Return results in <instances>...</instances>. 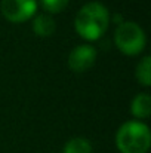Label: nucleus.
Segmentation results:
<instances>
[{"mask_svg": "<svg viewBox=\"0 0 151 153\" xmlns=\"http://www.w3.org/2000/svg\"><path fill=\"white\" fill-rule=\"evenodd\" d=\"M132 114L138 119H147L151 114V97L145 92L138 94L130 105Z\"/></svg>", "mask_w": 151, "mask_h": 153, "instance_id": "7", "label": "nucleus"}, {"mask_svg": "<svg viewBox=\"0 0 151 153\" xmlns=\"http://www.w3.org/2000/svg\"><path fill=\"white\" fill-rule=\"evenodd\" d=\"M116 144L120 153H147L151 146L150 128L139 120H127L119 128Z\"/></svg>", "mask_w": 151, "mask_h": 153, "instance_id": "2", "label": "nucleus"}, {"mask_svg": "<svg viewBox=\"0 0 151 153\" xmlns=\"http://www.w3.org/2000/svg\"><path fill=\"white\" fill-rule=\"evenodd\" d=\"M62 153H92V144L86 138L77 137L65 143Z\"/></svg>", "mask_w": 151, "mask_h": 153, "instance_id": "8", "label": "nucleus"}, {"mask_svg": "<svg viewBox=\"0 0 151 153\" xmlns=\"http://www.w3.org/2000/svg\"><path fill=\"white\" fill-rule=\"evenodd\" d=\"M114 42L117 48L126 55H138L144 51L147 39L145 33L139 24L132 21H124L119 24L114 33Z\"/></svg>", "mask_w": 151, "mask_h": 153, "instance_id": "3", "label": "nucleus"}, {"mask_svg": "<svg viewBox=\"0 0 151 153\" xmlns=\"http://www.w3.org/2000/svg\"><path fill=\"white\" fill-rule=\"evenodd\" d=\"M110 24V12L99 1L86 3L76 15L74 27L80 37L86 40H98L107 31Z\"/></svg>", "mask_w": 151, "mask_h": 153, "instance_id": "1", "label": "nucleus"}, {"mask_svg": "<svg viewBox=\"0 0 151 153\" xmlns=\"http://www.w3.org/2000/svg\"><path fill=\"white\" fill-rule=\"evenodd\" d=\"M136 79L144 86L151 85V56H144L136 65Z\"/></svg>", "mask_w": 151, "mask_h": 153, "instance_id": "9", "label": "nucleus"}, {"mask_svg": "<svg viewBox=\"0 0 151 153\" xmlns=\"http://www.w3.org/2000/svg\"><path fill=\"white\" fill-rule=\"evenodd\" d=\"M1 13L7 21L24 22L37 10V0H1Z\"/></svg>", "mask_w": 151, "mask_h": 153, "instance_id": "4", "label": "nucleus"}, {"mask_svg": "<svg viewBox=\"0 0 151 153\" xmlns=\"http://www.w3.org/2000/svg\"><path fill=\"white\" fill-rule=\"evenodd\" d=\"M96 61V49L91 45H79L68 55V67L76 73L89 70Z\"/></svg>", "mask_w": 151, "mask_h": 153, "instance_id": "5", "label": "nucleus"}, {"mask_svg": "<svg viewBox=\"0 0 151 153\" xmlns=\"http://www.w3.org/2000/svg\"><path fill=\"white\" fill-rule=\"evenodd\" d=\"M55 21L50 15H45V13H40V15H36L34 19H33V30L37 36L40 37H49L53 34L55 31Z\"/></svg>", "mask_w": 151, "mask_h": 153, "instance_id": "6", "label": "nucleus"}, {"mask_svg": "<svg viewBox=\"0 0 151 153\" xmlns=\"http://www.w3.org/2000/svg\"><path fill=\"white\" fill-rule=\"evenodd\" d=\"M70 0H40L42 7L49 13H58L67 7Z\"/></svg>", "mask_w": 151, "mask_h": 153, "instance_id": "10", "label": "nucleus"}]
</instances>
